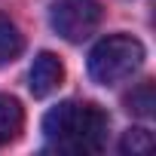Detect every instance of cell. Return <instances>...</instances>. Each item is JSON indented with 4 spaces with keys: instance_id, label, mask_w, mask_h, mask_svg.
<instances>
[{
    "instance_id": "ba28073f",
    "label": "cell",
    "mask_w": 156,
    "mask_h": 156,
    "mask_svg": "<svg viewBox=\"0 0 156 156\" xmlns=\"http://www.w3.org/2000/svg\"><path fill=\"white\" fill-rule=\"evenodd\" d=\"M119 150L122 153H150L153 150V135L147 132V129H129L126 135H122V144H119Z\"/></svg>"
},
{
    "instance_id": "3957f363",
    "label": "cell",
    "mask_w": 156,
    "mask_h": 156,
    "mask_svg": "<svg viewBox=\"0 0 156 156\" xmlns=\"http://www.w3.org/2000/svg\"><path fill=\"white\" fill-rule=\"evenodd\" d=\"M52 31L67 43H83L101 25V3L98 0H55L49 9Z\"/></svg>"
},
{
    "instance_id": "52a82bcc",
    "label": "cell",
    "mask_w": 156,
    "mask_h": 156,
    "mask_svg": "<svg viewBox=\"0 0 156 156\" xmlns=\"http://www.w3.org/2000/svg\"><path fill=\"white\" fill-rule=\"evenodd\" d=\"M126 110L135 113V116H153L156 113V92H153V80H144L138 83L129 95H126Z\"/></svg>"
},
{
    "instance_id": "5b68a950",
    "label": "cell",
    "mask_w": 156,
    "mask_h": 156,
    "mask_svg": "<svg viewBox=\"0 0 156 156\" xmlns=\"http://www.w3.org/2000/svg\"><path fill=\"white\" fill-rule=\"evenodd\" d=\"M25 129V110L16 98L0 95V147L12 144Z\"/></svg>"
},
{
    "instance_id": "8992f818",
    "label": "cell",
    "mask_w": 156,
    "mask_h": 156,
    "mask_svg": "<svg viewBox=\"0 0 156 156\" xmlns=\"http://www.w3.org/2000/svg\"><path fill=\"white\" fill-rule=\"evenodd\" d=\"M22 52H25V37H22L19 25L0 12V67L12 64Z\"/></svg>"
},
{
    "instance_id": "7a4b0ae2",
    "label": "cell",
    "mask_w": 156,
    "mask_h": 156,
    "mask_svg": "<svg viewBox=\"0 0 156 156\" xmlns=\"http://www.w3.org/2000/svg\"><path fill=\"white\" fill-rule=\"evenodd\" d=\"M144 64V43L132 34H110L89 52V73L101 86H116Z\"/></svg>"
},
{
    "instance_id": "277c9868",
    "label": "cell",
    "mask_w": 156,
    "mask_h": 156,
    "mask_svg": "<svg viewBox=\"0 0 156 156\" xmlns=\"http://www.w3.org/2000/svg\"><path fill=\"white\" fill-rule=\"evenodd\" d=\"M28 80H31L28 86H31L34 98H46V95H52V92L64 83V64L58 61V55L40 52V55L34 58V64H31Z\"/></svg>"
},
{
    "instance_id": "6da1fadb",
    "label": "cell",
    "mask_w": 156,
    "mask_h": 156,
    "mask_svg": "<svg viewBox=\"0 0 156 156\" xmlns=\"http://www.w3.org/2000/svg\"><path fill=\"white\" fill-rule=\"evenodd\" d=\"M107 113L92 101H64L43 116V135L52 150L98 153L107 141Z\"/></svg>"
}]
</instances>
